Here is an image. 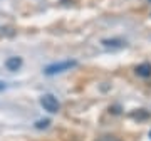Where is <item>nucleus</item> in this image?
Here are the masks:
<instances>
[{"mask_svg": "<svg viewBox=\"0 0 151 141\" xmlns=\"http://www.w3.org/2000/svg\"><path fill=\"white\" fill-rule=\"evenodd\" d=\"M40 106L50 114L57 113L60 109V104H59V101H57V98L52 96V94H44V96H40Z\"/></svg>", "mask_w": 151, "mask_h": 141, "instance_id": "obj_2", "label": "nucleus"}, {"mask_svg": "<svg viewBox=\"0 0 151 141\" xmlns=\"http://www.w3.org/2000/svg\"><path fill=\"white\" fill-rule=\"evenodd\" d=\"M76 65H77L76 60H62V62H55V64L47 65V67L44 69V72H45L47 76H55V74H60V72H64V70L72 69Z\"/></svg>", "mask_w": 151, "mask_h": 141, "instance_id": "obj_1", "label": "nucleus"}, {"mask_svg": "<svg viewBox=\"0 0 151 141\" xmlns=\"http://www.w3.org/2000/svg\"><path fill=\"white\" fill-rule=\"evenodd\" d=\"M136 74L139 77H151V64H148V62L139 64L136 67Z\"/></svg>", "mask_w": 151, "mask_h": 141, "instance_id": "obj_3", "label": "nucleus"}, {"mask_svg": "<svg viewBox=\"0 0 151 141\" xmlns=\"http://www.w3.org/2000/svg\"><path fill=\"white\" fill-rule=\"evenodd\" d=\"M150 136H151V133H150Z\"/></svg>", "mask_w": 151, "mask_h": 141, "instance_id": "obj_7", "label": "nucleus"}, {"mask_svg": "<svg viewBox=\"0 0 151 141\" xmlns=\"http://www.w3.org/2000/svg\"><path fill=\"white\" fill-rule=\"evenodd\" d=\"M49 123H50L49 119H40V121H37V124H35V128H39V129H42V128H47V126H49Z\"/></svg>", "mask_w": 151, "mask_h": 141, "instance_id": "obj_5", "label": "nucleus"}, {"mask_svg": "<svg viewBox=\"0 0 151 141\" xmlns=\"http://www.w3.org/2000/svg\"><path fill=\"white\" fill-rule=\"evenodd\" d=\"M2 89H5V84H4V82H0V91H2Z\"/></svg>", "mask_w": 151, "mask_h": 141, "instance_id": "obj_6", "label": "nucleus"}, {"mask_svg": "<svg viewBox=\"0 0 151 141\" xmlns=\"http://www.w3.org/2000/svg\"><path fill=\"white\" fill-rule=\"evenodd\" d=\"M7 65V69L9 70H17V69H20V65H22V59L20 57H9L5 62Z\"/></svg>", "mask_w": 151, "mask_h": 141, "instance_id": "obj_4", "label": "nucleus"}]
</instances>
